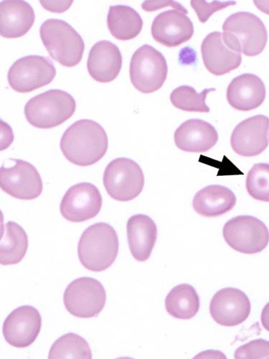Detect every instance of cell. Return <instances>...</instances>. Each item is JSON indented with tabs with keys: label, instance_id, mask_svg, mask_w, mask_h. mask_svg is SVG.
Segmentation results:
<instances>
[{
	"label": "cell",
	"instance_id": "1",
	"mask_svg": "<svg viewBox=\"0 0 269 359\" xmlns=\"http://www.w3.org/2000/svg\"><path fill=\"white\" fill-rule=\"evenodd\" d=\"M64 157L81 167L92 165L106 155L109 147L103 127L91 119H81L70 126L60 143Z\"/></svg>",
	"mask_w": 269,
	"mask_h": 359
},
{
	"label": "cell",
	"instance_id": "2",
	"mask_svg": "<svg viewBox=\"0 0 269 359\" xmlns=\"http://www.w3.org/2000/svg\"><path fill=\"white\" fill-rule=\"evenodd\" d=\"M119 249L118 237L109 224L99 222L88 227L82 233L78 245V258L88 271H106L116 259Z\"/></svg>",
	"mask_w": 269,
	"mask_h": 359
},
{
	"label": "cell",
	"instance_id": "3",
	"mask_svg": "<svg viewBox=\"0 0 269 359\" xmlns=\"http://www.w3.org/2000/svg\"><path fill=\"white\" fill-rule=\"evenodd\" d=\"M223 39L231 50L247 56L261 54L268 41L266 28L256 15L239 12L229 16L223 25Z\"/></svg>",
	"mask_w": 269,
	"mask_h": 359
},
{
	"label": "cell",
	"instance_id": "4",
	"mask_svg": "<svg viewBox=\"0 0 269 359\" xmlns=\"http://www.w3.org/2000/svg\"><path fill=\"white\" fill-rule=\"evenodd\" d=\"M76 109L74 98L63 90L51 89L28 101L25 107L27 122L39 129L62 126Z\"/></svg>",
	"mask_w": 269,
	"mask_h": 359
},
{
	"label": "cell",
	"instance_id": "5",
	"mask_svg": "<svg viewBox=\"0 0 269 359\" xmlns=\"http://www.w3.org/2000/svg\"><path fill=\"white\" fill-rule=\"evenodd\" d=\"M40 36L50 57L66 67H74L81 62L85 43L76 29L67 22L58 19L46 20Z\"/></svg>",
	"mask_w": 269,
	"mask_h": 359
},
{
	"label": "cell",
	"instance_id": "6",
	"mask_svg": "<svg viewBox=\"0 0 269 359\" xmlns=\"http://www.w3.org/2000/svg\"><path fill=\"white\" fill-rule=\"evenodd\" d=\"M168 74L165 56L149 45L137 49L131 59L130 75L132 85L142 94H152L164 85Z\"/></svg>",
	"mask_w": 269,
	"mask_h": 359
},
{
	"label": "cell",
	"instance_id": "7",
	"mask_svg": "<svg viewBox=\"0 0 269 359\" xmlns=\"http://www.w3.org/2000/svg\"><path fill=\"white\" fill-rule=\"evenodd\" d=\"M103 183L113 199L127 202L139 196L144 186V175L141 167L133 160L118 158L106 166Z\"/></svg>",
	"mask_w": 269,
	"mask_h": 359
},
{
	"label": "cell",
	"instance_id": "8",
	"mask_svg": "<svg viewBox=\"0 0 269 359\" xmlns=\"http://www.w3.org/2000/svg\"><path fill=\"white\" fill-rule=\"evenodd\" d=\"M106 302V292L103 285L92 278H80L67 287L64 303L68 312L80 318L97 317Z\"/></svg>",
	"mask_w": 269,
	"mask_h": 359
},
{
	"label": "cell",
	"instance_id": "9",
	"mask_svg": "<svg viewBox=\"0 0 269 359\" xmlns=\"http://www.w3.org/2000/svg\"><path fill=\"white\" fill-rule=\"evenodd\" d=\"M226 243L234 250L245 255L263 251L269 243V231L263 222L251 216H238L224 226Z\"/></svg>",
	"mask_w": 269,
	"mask_h": 359
},
{
	"label": "cell",
	"instance_id": "10",
	"mask_svg": "<svg viewBox=\"0 0 269 359\" xmlns=\"http://www.w3.org/2000/svg\"><path fill=\"white\" fill-rule=\"evenodd\" d=\"M55 76V67L49 57L27 55L13 65L8 74V81L15 92L26 94L50 84Z\"/></svg>",
	"mask_w": 269,
	"mask_h": 359
},
{
	"label": "cell",
	"instance_id": "11",
	"mask_svg": "<svg viewBox=\"0 0 269 359\" xmlns=\"http://www.w3.org/2000/svg\"><path fill=\"white\" fill-rule=\"evenodd\" d=\"M13 167L1 168L0 185L2 190L20 200H34L43 189L41 176L35 166L22 160L13 159Z\"/></svg>",
	"mask_w": 269,
	"mask_h": 359
},
{
	"label": "cell",
	"instance_id": "12",
	"mask_svg": "<svg viewBox=\"0 0 269 359\" xmlns=\"http://www.w3.org/2000/svg\"><path fill=\"white\" fill-rule=\"evenodd\" d=\"M102 203V196L97 187L81 183L68 190L60 205V211L69 222L80 223L96 217L101 212Z\"/></svg>",
	"mask_w": 269,
	"mask_h": 359
},
{
	"label": "cell",
	"instance_id": "13",
	"mask_svg": "<svg viewBox=\"0 0 269 359\" xmlns=\"http://www.w3.org/2000/svg\"><path fill=\"white\" fill-rule=\"evenodd\" d=\"M42 327L40 312L31 306L15 309L6 318L3 333L12 346L22 348L32 346L37 339Z\"/></svg>",
	"mask_w": 269,
	"mask_h": 359
},
{
	"label": "cell",
	"instance_id": "14",
	"mask_svg": "<svg viewBox=\"0 0 269 359\" xmlns=\"http://www.w3.org/2000/svg\"><path fill=\"white\" fill-rule=\"evenodd\" d=\"M268 130L269 118L266 116L259 114L245 119L232 133L233 151L242 157L259 156L268 146Z\"/></svg>",
	"mask_w": 269,
	"mask_h": 359
},
{
	"label": "cell",
	"instance_id": "15",
	"mask_svg": "<svg viewBox=\"0 0 269 359\" xmlns=\"http://www.w3.org/2000/svg\"><path fill=\"white\" fill-rule=\"evenodd\" d=\"M251 302L241 290L227 287L217 292L210 305V313L219 324L233 327L246 321L251 313Z\"/></svg>",
	"mask_w": 269,
	"mask_h": 359
},
{
	"label": "cell",
	"instance_id": "16",
	"mask_svg": "<svg viewBox=\"0 0 269 359\" xmlns=\"http://www.w3.org/2000/svg\"><path fill=\"white\" fill-rule=\"evenodd\" d=\"M151 33L158 43L167 48H176L192 39L194 26L186 13L170 10L155 18Z\"/></svg>",
	"mask_w": 269,
	"mask_h": 359
},
{
	"label": "cell",
	"instance_id": "17",
	"mask_svg": "<svg viewBox=\"0 0 269 359\" xmlns=\"http://www.w3.org/2000/svg\"><path fill=\"white\" fill-rule=\"evenodd\" d=\"M201 53L205 68L217 76L235 70L242 62L241 53L229 48L220 32H214L206 36L201 46Z\"/></svg>",
	"mask_w": 269,
	"mask_h": 359
},
{
	"label": "cell",
	"instance_id": "18",
	"mask_svg": "<svg viewBox=\"0 0 269 359\" xmlns=\"http://www.w3.org/2000/svg\"><path fill=\"white\" fill-rule=\"evenodd\" d=\"M219 138L212 125L198 118L189 119L174 133L176 146L187 153L207 152L216 144Z\"/></svg>",
	"mask_w": 269,
	"mask_h": 359
},
{
	"label": "cell",
	"instance_id": "19",
	"mask_svg": "<svg viewBox=\"0 0 269 359\" xmlns=\"http://www.w3.org/2000/svg\"><path fill=\"white\" fill-rule=\"evenodd\" d=\"M123 63L120 50L110 41H101L90 50L87 69L90 76L97 82L109 83L120 73Z\"/></svg>",
	"mask_w": 269,
	"mask_h": 359
},
{
	"label": "cell",
	"instance_id": "20",
	"mask_svg": "<svg viewBox=\"0 0 269 359\" xmlns=\"http://www.w3.org/2000/svg\"><path fill=\"white\" fill-rule=\"evenodd\" d=\"M265 86L256 75L244 74L235 78L227 89L229 104L238 111H249L259 107L265 101Z\"/></svg>",
	"mask_w": 269,
	"mask_h": 359
},
{
	"label": "cell",
	"instance_id": "21",
	"mask_svg": "<svg viewBox=\"0 0 269 359\" xmlns=\"http://www.w3.org/2000/svg\"><path fill=\"white\" fill-rule=\"evenodd\" d=\"M34 8L25 1L6 0L0 5V31L6 39H18L26 35L34 25Z\"/></svg>",
	"mask_w": 269,
	"mask_h": 359
},
{
	"label": "cell",
	"instance_id": "22",
	"mask_svg": "<svg viewBox=\"0 0 269 359\" xmlns=\"http://www.w3.org/2000/svg\"><path fill=\"white\" fill-rule=\"evenodd\" d=\"M127 238L130 252L139 262L151 257L158 238V227L152 218L144 215L130 217L127 225Z\"/></svg>",
	"mask_w": 269,
	"mask_h": 359
},
{
	"label": "cell",
	"instance_id": "23",
	"mask_svg": "<svg viewBox=\"0 0 269 359\" xmlns=\"http://www.w3.org/2000/svg\"><path fill=\"white\" fill-rule=\"evenodd\" d=\"M236 204V196L229 189L219 185L208 186L195 196L194 210L204 217H217L229 212Z\"/></svg>",
	"mask_w": 269,
	"mask_h": 359
},
{
	"label": "cell",
	"instance_id": "24",
	"mask_svg": "<svg viewBox=\"0 0 269 359\" xmlns=\"http://www.w3.org/2000/svg\"><path fill=\"white\" fill-rule=\"evenodd\" d=\"M107 25L111 34L116 39L126 41L139 35L143 20L139 14L130 6H115L109 8Z\"/></svg>",
	"mask_w": 269,
	"mask_h": 359
},
{
	"label": "cell",
	"instance_id": "25",
	"mask_svg": "<svg viewBox=\"0 0 269 359\" xmlns=\"http://www.w3.org/2000/svg\"><path fill=\"white\" fill-rule=\"evenodd\" d=\"M167 313L177 319L190 320L200 309V298L196 290L191 285L175 286L165 299Z\"/></svg>",
	"mask_w": 269,
	"mask_h": 359
},
{
	"label": "cell",
	"instance_id": "26",
	"mask_svg": "<svg viewBox=\"0 0 269 359\" xmlns=\"http://www.w3.org/2000/svg\"><path fill=\"white\" fill-rule=\"evenodd\" d=\"M0 249V263L13 265L20 263L28 249V236L18 224L8 222L4 226Z\"/></svg>",
	"mask_w": 269,
	"mask_h": 359
},
{
	"label": "cell",
	"instance_id": "27",
	"mask_svg": "<svg viewBox=\"0 0 269 359\" xmlns=\"http://www.w3.org/2000/svg\"><path fill=\"white\" fill-rule=\"evenodd\" d=\"M49 359H92V353L88 343L81 337L69 333L60 337L49 351Z\"/></svg>",
	"mask_w": 269,
	"mask_h": 359
},
{
	"label": "cell",
	"instance_id": "28",
	"mask_svg": "<svg viewBox=\"0 0 269 359\" xmlns=\"http://www.w3.org/2000/svg\"><path fill=\"white\" fill-rule=\"evenodd\" d=\"M216 88H205L200 93L190 86H181L174 90L170 95L172 105L181 110L190 112L208 113L210 108L206 104L209 93L215 92Z\"/></svg>",
	"mask_w": 269,
	"mask_h": 359
},
{
	"label": "cell",
	"instance_id": "29",
	"mask_svg": "<svg viewBox=\"0 0 269 359\" xmlns=\"http://www.w3.org/2000/svg\"><path fill=\"white\" fill-rule=\"evenodd\" d=\"M247 189L254 199L269 203V163H258L248 173Z\"/></svg>",
	"mask_w": 269,
	"mask_h": 359
},
{
	"label": "cell",
	"instance_id": "30",
	"mask_svg": "<svg viewBox=\"0 0 269 359\" xmlns=\"http://www.w3.org/2000/svg\"><path fill=\"white\" fill-rule=\"evenodd\" d=\"M236 359L269 358V341L256 339L239 347L234 355Z\"/></svg>",
	"mask_w": 269,
	"mask_h": 359
},
{
	"label": "cell",
	"instance_id": "31",
	"mask_svg": "<svg viewBox=\"0 0 269 359\" xmlns=\"http://www.w3.org/2000/svg\"><path fill=\"white\" fill-rule=\"evenodd\" d=\"M235 4L236 3L234 1L207 3L206 1H198V0L196 1L193 0L191 3L192 8L198 15L199 20L202 23L205 22L216 12Z\"/></svg>",
	"mask_w": 269,
	"mask_h": 359
},
{
	"label": "cell",
	"instance_id": "32",
	"mask_svg": "<svg viewBox=\"0 0 269 359\" xmlns=\"http://www.w3.org/2000/svg\"><path fill=\"white\" fill-rule=\"evenodd\" d=\"M142 6V9L146 12H152L170 6L174 8V10L181 11L186 15L188 13L184 6L174 1H145Z\"/></svg>",
	"mask_w": 269,
	"mask_h": 359
},
{
	"label": "cell",
	"instance_id": "33",
	"mask_svg": "<svg viewBox=\"0 0 269 359\" xmlns=\"http://www.w3.org/2000/svg\"><path fill=\"white\" fill-rule=\"evenodd\" d=\"M71 1H40L44 9L56 13H62L69 10L73 4Z\"/></svg>",
	"mask_w": 269,
	"mask_h": 359
},
{
	"label": "cell",
	"instance_id": "34",
	"mask_svg": "<svg viewBox=\"0 0 269 359\" xmlns=\"http://www.w3.org/2000/svg\"><path fill=\"white\" fill-rule=\"evenodd\" d=\"M261 323L263 327L269 332V303L263 308L261 313Z\"/></svg>",
	"mask_w": 269,
	"mask_h": 359
},
{
	"label": "cell",
	"instance_id": "35",
	"mask_svg": "<svg viewBox=\"0 0 269 359\" xmlns=\"http://www.w3.org/2000/svg\"><path fill=\"white\" fill-rule=\"evenodd\" d=\"M254 3L259 11L269 15V1H258V0H255Z\"/></svg>",
	"mask_w": 269,
	"mask_h": 359
}]
</instances>
